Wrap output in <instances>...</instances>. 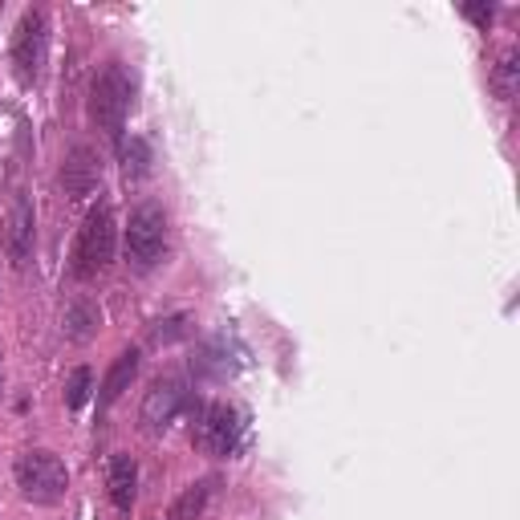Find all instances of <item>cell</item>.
I'll return each mask as SVG.
<instances>
[{
	"instance_id": "2",
	"label": "cell",
	"mask_w": 520,
	"mask_h": 520,
	"mask_svg": "<svg viewBox=\"0 0 520 520\" xmlns=\"http://www.w3.org/2000/svg\"><path fill=\"white\" fill-rule=\"evenodd\" d=\"M130 102H135V82H130L126 66L106 61L90 82V118H94V126L106 130L110 138H118L126 114H130Z\"/></svg>"
},
{
	"instance_id": "10",
	"label": "cell",
	"mask_w": 520,
	"mask_h": 520,
	"mask_svg": "<svg viewBox=\"0 0 520 520\" xmlns=\"http://www.w3.org/2000/svg\"><path fill=\"white\" fill-rule=\"evenodd\" d=\"M106 492H110V504L118 512H130L138 500V463L130 455H114L110 460V476H106Z\"/></svg>"
},
{
	"instance_id": "3",
	"label": "cell",
	"mask_w": 520,
	"mask_h": 520,
	"mask_svg": "<svg viewBox=\"0 0 520 520\" xmlns=\"http://www.w3.org/2000/svg\"><path fill=\"white\" fill-rule=\"evenodd\" d=\"M17 488L29 504L53 508V504L66 500V488H69L66 463L53 452H45V447H33V452H25L17 460Z\"/></svg>"
},
{
	"instance_id": "6",
	"label": "cell",
	"mask_w": 520,
	"mask_h": 520,
	"mask_svg": "<svg viewBox=\"0 0 520 520\" xmlns=\"http://www.w3.org/2000/svg\"><path fill=\"white\" fill-rule=\"evenodd\" d=\"M45 58H49V12L45 9H29L20 17L17 33H12V66L25 86L41 82L45 74Z\"/></svg>"
},
{
	"instance_id": "7",
	"label": "cell",
	"mask_w": 520,
	"mask_h": 520,
	"mask_svg": "<svg viewBox=\"0 0 520 520\" xmlns=\"http://www.w3.org/2000/svg\"><path fill=\"white\" fill-rule=\"evenodd\" d=\"M187 406V386L179 378H159V382L146 390L143 406H138V423L146 435H163L167 427L179 419V411Z\"/></svg>"
},
{
	"instance_id": "16",
	"label": "cell",
	"mask_w": 520,
	"mask_h": 520,
	"mask_svg": "<svg viewBox=\"0 0 520 520\" xmlns=\"http://www.w3.org/2000/svg\"><path fill=\"white\" fill-rule=\"evenodd\" d=\"M90 382H94V374H90L86 366H77L74 374L66 378V406H86V398H90Z\"/></svg>"
},
{
	"instance_id": "12",
	"label": "cell",
	"mask_w": 520,
	"mask_h": 520,
	"mask_svg": "<svg viewBox=\"0 0 520 520\" xmlns=\"http://www.w3.org/2000/svg\"><path fill=\"white\" fill-rule=\"evenodd\" d=\"M98 321H102V313H98L94 301L74 297L66 305V313H61V334H66L69 342H90V337L98 334Z\"/></svg>"
},
{
	"instance_id": "5",
	"label": "cell",
	"mask_w": 520,
	"mask_h": 520,
	"mask_svg": "<svg viewBox=\"0 0 520 520\" xmlns=\"http://www.w3.org/2000/svg\"><path fill=\"white\" fill-rule=\"evenodd\" d=\"M240 435H244V414L236 411L232 403H208L200 406V419H195V447L203 455H216V460H228L236 455L240 447Z\"/></svg>"
},
{
	"instance_id": "11",
	"label": "cell",
	"mask_w": 520,
	"mask_h": 520,
	"mask_svg": "<svg viewBox=\"0 0 520 520\" xmlns=\"http://www.w3.org/2000/svg\"><path fill=\"white\" fill-rule=\"evenodd\" d=\"M138 362H143V354L138 350H122V354L110 362V370H106V382H102V406H110V403H118V398L130 390V382L138 378Z\"/></svg>"
},
{
	"instance_id": "9",
	"label": "cell",
	"mask_w": 520,
	"mask_h": 520,
	"mask_svg": "<svg viewBox=\"0 0 520 520\" xmlns=\"http://www.w3.org/2000/svg\"><path fill=\"white\" fill-rule=\"evenodd\" d=\"M102 179V159L90 143H77L66 151V163H61V187H66L69 200H86L90 192Z\"/></svg>"
},
{
	"instance_id": "8",
	"label": "cell",
	"mask_w": 520,
	"mask_h": 520,
	"mask_svg": "<svg viewBox=\"0 0 520 520\" xmlns=\"http://www.w3.org/2000/svg\"><path fill=\"white\" fill-rule=\"evenodd\" d=\"M33 236H37V220H33V203L25 192H12L9 216H4V248H9L12 264H29L33 256Z\"/></svg>"
},
{
	"instance_id": "4",
	"label": "cell",
	"mask_w": 520,
	"mask_h": 520,
	"mask_svg": "<svg viewBox=\"0 0 520 520\" xmlns=\"http://www.w3.org/2000/svg\"><path fill=\"white\" fill-rule=\"evenodd\" d=\"M167 248V212L159 203H138L126 224V260L135 269H154Z\"/></svg>"
},
{
	"instance_id": "18",
	"label": "cell",
	"mask_w": 520,
	"mask_h": 520,
	"mask_svg": "<svg viewBox=\"0 0 520 520\" xmlns=\"http://www.w3.org/2000/svg\"><path fill=\"white\" fill-rule=\"evenodd\" d=\"M463 17H472L476 25H484V29H488V20H492V4H463Z\"/></svg>"
},
{
	"instance_id": "17",
	"label": "cell",
	"mask_w": 520,
	"mask_h": 520,
	"mask_svg": "<svg viewBox=\"0 0 520 520\" xmlns=\"http://www.w3.org/2000/svg\"><path fill=\"white\" fill-rule=\"evenodd\" d=\"M187 334V318H171V321H159V329L151 334V342H159V346H167V342H175V337Z\"/></svg>"
},
{
	"instance_id": "13",
	"label": "cell",
	"mask_w": 520,
	"mask_h": 520,
	"mask_svg": "<svg viewBox=\"0 0 520 520\" xmlns=\"http://www.w3.org/2000/svg\"><path fill=\"white\" fill-rule=\"evenodd\" d=\"M212 488L216 484L212 480H200V484H192V488L175 500V508H171V520H200L203 516V508H208V500H212Z\"/></svg>"
},
{
	"instance_id": "15",
	"label": "cell",
	"mask_w": 520,
	"mask_h": 520,
	"mask_svg": "<svg viewBox=\"0 0 520 520\" xmlns=\"http://www.w3.org/2000/svg\"><path fill=\"white\" fill-rule=\"evenodd\" d=\"M516 74H520L516 53H504V58L496 61V69H492V86H496V94H500V98L516 94Z\"/></svg>"
},
{
	"instance_id": "14",
	"label": "cell",
	"mask_w": 520,
	"mask_h": 520,
	"mask_svg": "<svg viewBox=\"0 0 520 520\" xmlns=\"http://www.w3.org/2000/svg\"><path fill=\"white\" fill-rule=\"evenodd\" d=\"M122 171H126V179H143V175L151 171V146H146L143 138L122 143Z\"/></svg>"
},
{
	"instance_id": "1",
	"label": "cell",
	"mask_w": 520,
	"mask_h": 520,
	"mask_svg": "<svg viewBox=\"0 0 520 520\" xmlns=\"http://www.w3.org/2000/svg\"><path fill=\"white\" fill-rule=\"evenodd\" d=\"M114 240H118V228H114V212L110 203H94L77 228V240H74V256H69V272L77 280H90L98 272L106 269L114 260Z\"/></svg>"
}]
</instances>
